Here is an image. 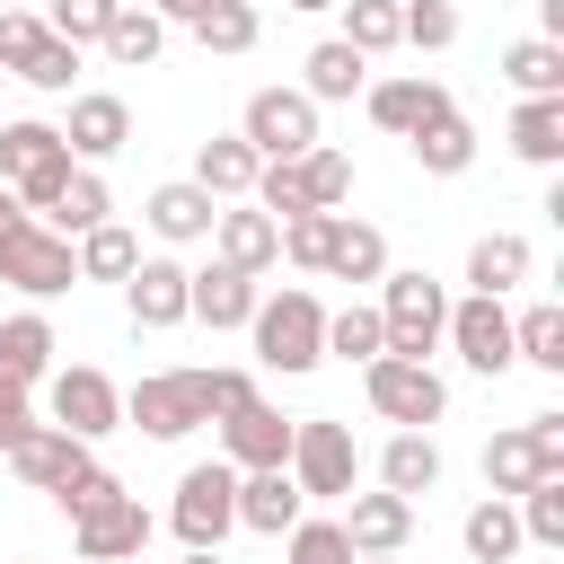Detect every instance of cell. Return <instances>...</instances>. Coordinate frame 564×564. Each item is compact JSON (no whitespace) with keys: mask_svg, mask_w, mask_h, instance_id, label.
<instances>
[{"mask_svg":"<svg viewBox=\"0 0 564 564\" xmlns=\"http://www.w3.org/2000/svg\"><path fill=\"white\" fill-rule=\"evenodd\" d=\"M123 423L150 441H185L212 423V370H150L123 388Z\"/></svg>","mask_w":564,"mask_h":564,"instance_id":"obj_3","label":"cell"},{"mask_svg":"<svg viewBox=\"0 0 564 564\" xmlns=\"http://www.w3.org/2000/svg\"><path fill=\"white\" fill-rule=\"evenodd\" d=\"M529 264H538V247H529L520 229H485V238L467 247V291H476V300H502V291L529 282Z\"/></svg>","mask_w":564,"mask_h":564,"instance_id":"obj_22","label":"cell"},{"mask_svg":"<svg viewBox=\"0 0 564 564\" xmlns=\"http://www.w3.org/2000/svg\"><path fill=\"white\" fill-rule=\"evenodd\" d=\"M238 141H247L264 167H282V159L317 150V106H308L300 88H256L247 115H238Z\"/></svg>","mask_w":564,"mask_h":564,"instance_id":"obj_9","label":"cell"},{"mask_svg":"<svg viewBox=\"0 0 564 564\" xmlns=\"http://www.w3.org/2000/svg\"><path fill=\"white\" fill-rule=\"evenodd\" d=\"M441 485V441L432 432H388V449H379V494H432Z\"/></svg>","mask_w":564,"mask_h":564,"instance_id":"obj_29","label":"cell"},{"mask_svg":"<svg viewBox=\"0 0 564 564\" xmlns=\"http://www.w3.org/2000/svg\"><path fill=\"white\" fill-rule=\"evenodd\" d=\"M212 256L229 264V273H264V264H282V220H264L256 203H220V220H212Z\"/></svg>","mask_w":564,"mask_h":564,"instance_id":"obj_16","label":"cell"},{"mask_svg":"<svg viewBox=\"0 0 564 564\" xmlns=\"http://www.w3.org/2000/svg\"><path fill=\"white\" fill-rule=\"evenodd\" d=\"M379 352H388L379 308H361V300H352V308H326V361H361V370H370Z\"/></svg>","mask_w":564,"mask_h":564,"instance_id":"obj_38","label":"cell"},{"mask_svg":"<svg viewBox=\"0 0 564 564\" xmlns=\"http://www.w3.org/2000/svg\"><path fill=\"white\" fill-rule=\"evenodd\" d=\"M397 44L449 53V44H458V0H397Z\"/></svg>","mask_w":564,"mask_h":564,"instance_id":"obj_40","label":"cell"},{"mask_svg":"<svg viewBox=\"0 0 564 564\" xmlns=\"http://www.w3.org/2000/svg\"><path fill=\"white\" fill-rule=\"evenodd\" d=\"M212 423H220V458H229L238 476L291 458V423H282V405H264V397H247V405H229V414H212Z\"/></svg>","mask_w":564,"mask_h":564,"instance_id":"obj_13","label":"cell"},{"mask_svg":"<svg viewBox=\"0 0 564 564\" xmlns=\"http://www.w3.org/2000/svg\"><path fill=\"white\" fill-rule=\"evenodd\" d=\"M441 344H449V352H458V361H467L476 379H502V370H511V308H502V300H476V291H467V300L449 308Z\"/></svg>","mask_w":564,"mask_h":564,"instance_id":"obj_11","label":"cell"},{"mask_svg":"<svg viewBox=\"0 0 564 564\" xmlns=\"http://www.w3.org/2000/svg\"><path fill=\"white\" fill-rule=\"evenodd\" d=\"M458 546H467V564H511V555H520V511H511L502 494H485V502L458 520Z\"/></svg>","mask_w":564,"mask_h":564,"instance_id":"obj_31","label":"cell"},{"mask_svg":"<svg viewBox=\"0 0 564 564\" xmlns=\"http://www.w3.org/2000/svg\"><path fill=\"white\" fill-rule=\"evenodd\" d=\"M361 88H370V62H361L344 35L308 44V62H300V97H308V106H344V97H361Z\"/></svg>","mask_w":564,"mask_h":564,"instance_id":"obj_24","label":"cell"},{"mask_svg":"<svg viewBox=\"0 0 564 564\" xmlns=\"http://www.w3.org/2000/svg\"><path fill=\"white\" fill-rule=\"evenodd\" d=\"M291 520H308V494L291 485V467H247V476H238V529L282 538Z\"/></svg>","mask_w":564,"mask_h":564,"instance_id":"obj_19","label":"cell"},{"mask_svg":"<svg viewBox=\"0 0 564 564\" xmlns=\"http://www.w3.org/2000/svg\"><path fill=\"white\" fill-rule=\"evenodd\" d=\"M538 35H546V44H564V0H538Z\"/></svg>","mask_w":564,"mask_h":564,"instance_id":"obj_52","label":"cell"},{"mask_svg":"<svg viewBox=\"0 0 564 564\" xmlns=\"http://www.w3.org/2000/svg\"><path fill=\"white\" fill-rule=\"evenodd\" d=\"M141 220L167 238V247H194V238H212V220H220V203L194 185V176H167V185H150V203H141Z\"/></svg>","mask_w":564,"mask_h":564,"instance_id":"obj_20","label":"cell"},{"mask_svg":"<svg viewBox=\"0 0 564 564\" xmlns=\"http://www.w3.org/2000/svg\"><path fill=\"white\" fill-rule=\"evenodd\" d=\"M26 432H35V405H26V388H9V379H0V458H9Z\"/></svg>","mask_w":564,"mask_h":564,"instance_id":"obj_49","label":"cell"},{"mask_svg":"<svg viewBox=\"0 0 564 564\" xmlns=\"http://www.w3.org/2000/svg\"><path fill=\"white\" fill-rule=\"evenodd\" d=\"M361 397H370V414L397 423V432H432V423L449 414L441 370H432V361H397V352H379V361L361 370Z\"/></svg>","mask_w":564,"mask_h":564,"instance_id":"obj_5","label":"cell"},{"mask_svg":"<svg viewBox=\"0 0 564 564\" xmlns=\"http://www.w3.org/2000/svg\"><path fill=\"white\" fill-rule=\"evenodd\" d=\"M256 300H264V291H256L247 273H229L220 256H212L203 273H185V317H203L212 335H220V326H247V317H256Z\"/></svg>","mask_w":564,"mask_h":564,"instance_id":"obj_21","label":"cell"},{"mask_svg":"<svg viewBox=\"0 0 564 564\" xmlns=\"http://www.w3.org/2000/svg\"><path fill=\"white\" fill-rule=\"evenodd\" d=\"M62 132V150L79 159V167H97V159H115L123 141H132V106L115 97V88H79L70 97V123H53Z\"/></svg>","mask_w":564,"mask_h":564,"instance_id":"obj_12","label":"cell"},{"mask_svg":"<svg viewBox=\"0 0 564 564\" xmlns=\"http://www.w3.org/2000/svg\"><path fill=\"white\" fill-rule=\"evenodd\" d=\"M35 35H44V18H35V9H0V79L26 62V44H35Z\"/></svg>","mask_w":564,"mask_h":564,"instance_id":"obj_48","label":"cell"},{"mask_svg":"<svg viewBox=\"0 0 564 564\" xmlns=\"http://www.w3.org/2000/svg\"><path fill=\"white\" fill-rule=\"evenodd\" d=\"M449 326V291L432 273H379V335L397 361H432Z\"/></svg>","mask_w":564,"mask_h":564,"instance_id":"obj_2","label":"cell"},{"mask_svg":"<svg viewBox=\"0 0 564 564\" xmlns=\"http://www.w3.org/2000/svg\"><path fill=\"white\" fill-rule=\"evenodd\" d=\"M405 150H414L423 176H467V167H476V123L449 106V115H432L423 132H405Z\"/></svg>","mask_w":564,"mask_h":564,"instance_id":"obj_28","label":"cell"},{"mask_svg":"<svg viewBox=\"0 0 564 564\" xmlns=\"http://www.w3.org/2000/svg\"><path fill=\"white\" fill-rule=\"evenodd\" d=\"M529 441H538L546 467H564V414H529Z\"/></svg>","mask_w":564,"mask_h":564,"instance_id":"obj_50","label":"cell"},{"mask_svg":"<svg viewBox=\"0 0 564 564\" xmlns=\"http://www.w3.org/2000/svg\"><path fill=\"white\" fill-rule=\"evenodd\" d=\"M97 220H115V203H106V176H97V167H70V185H62V203L44 212V229H53V238H88Z\"/></svg>","mask_w":564,"mask_h":564,"instance_id":"obj_34","label":"cell"},{"mask_svg":"<svg viewBox=\"0 0 564 564\" xmlns=\"http://www.w3.org/2000/svg\"><path fill=\"white\" fill-rule=\"evenodd\" d=\"M511 511H520V546H564V476H538Z\"/></svg>","mask_w":564,"mask_h":564,"instance_id":"obj_41","label":"cell"},{"mask_svg":"<svg viewBox=\"0 0 564 564\" xmlns=\"http://www.w3.org/2000/svg\"><path fill=\"white\" fill-rule=\"evenodd\" d=\"M538 476H564V467H546L538 458V441H529V423H511V432H494L485 441V494H502V502H520Z\"/></svg>","mask_w":564,"mask_h":564,"instance_id":"obj_26","label":"cell"},{"mask_svg":"<svg viewBox=\"0 0 564 564\" xmlns=\"http://www.w3.org/2000/svg\"><path fill=\"white\" fill-rule=\"evenodd\" d=\"M53 317L44 308H18V317H0V379L9 388H35V379H53Z\"/></svg>","mask_w":564,"mask_h":564,"instance_id":"obj_23","label":"cell"},{"mask_svg":"<svg viewBox=\"0 0 564 564\" xmlns=\"http://www.w3.org/2000/svg\"><path fill=\"white\" fill-rule=\"evenodd\" d=\"M70 256H79V282H123V273L141 264V238H132L123 220H97L88 238H70Z\"/></svg>","mask_w":564,"mask_h":564,"instance_id":"obj_35","label":"cell"},{"mask_svg":"<svg viewBox=\"0 0 564 564\" xmlns=\"http://www.w3.org/2000/svg\"><path fill=\"white\" fill-rule=\"evenodd\" d=\"M502 79H511L520 97H564V44H546V35L502 44Z\"/></svg>","mask_w":564,"mask_h":564,"instance_id":"obj_33","label":"cell"},{"mask_svg":"<svg viewBox=\"0 0 564 564\" xmlns=\"http://www.w3.org/2000/svg\"><path fill=\"white\" fill-rule=\"evenodd\" d=\"M9 467H18V485H35V494H70V485L97 467V449L70 441V432H53V423H35V432L9 449Z\"/></svg>","mask_w":564,"mask_h":564,"instance_id":"obj_15","label":"cell"},{"mask_svg":"<svg viewBox=\"0 0 564 564\" xmlns=\"http://www.w3.org/2000/svg\"><path fill=\"white\" fill-rule=\"evenodd\" d=\"M203 9H212V0H150V18H159V26H194Z\"/></svg>","mask_w":564,"mask_h":564,"instance_id":"obj_51","label":"cell"},{"mask_svg":"<svg viewBox=\"0 0 564 564\" xmlns=\"http://www.w3.org/2000/svg\"><path fill=\"white\" fill-rule=\"evenodd\" d=\"M335 9H344V44H352L361 62L397 53V0H335Z\"/></svg>","mask_w":564,"mask_h":564,"instance_id":"obj_43","label":"cell"},{"mask_svg":"<svg viewBox=\"0 0 564 564\" xmlns=\"http://www.w3.org/2000/svg\"><path fill=\"white\" fill-rule=\"evenodd\" d=\"M502 141H511V159H529V167H564V97H520Z\"/></svg>","mask_w":564,"mask_h":564,"instance_id":"obj_27","label":"cell"},{"mask_svg":"<svg viewBox=\"0 0 564 564\" xmlns=\"http://www.w3.org/2000/svg\"><path fill=\"white\" fill-rule=\"evenodd\" d=\"M0 282L26 291V300H62V291L79 282V256H70V238H53L44 220H18V229H0Z\"/></svg>","mask_w":564,"mask_h":564,"instance_id":"obj_8","label":"cell"},{"mask_svg":"<svg viewBox=\"0 0 564 564\" xmlns=\"http://www.w3.org/2000/svg\"><path fill=\"white\" fill-rule=\"evenodd\" d=\"M185 273H194V264H176V256H141V264L123 273V308H132L141 335L185 326Z\"/></svg>","mask_w":564,"mask_h":564,"instance_id":"obj_14","label":"cell"},{"mask_svg":"<svg viewBox=\"0 0 564 564\" xmlns=\"http://www.w3.org/2000/svg\"><path fill=\"white\" fill-rule=\"evenodd\" d=\"M256 167H264V159H256L238 132H212V141L194 150V185H203L212 203H247V194H256Z\"/></svg>","mask_w":564,"mask_h":564,"instance_id":"obj_25","label":"cell"},{"mask_svg":"<svg viewBox=\"0 0 564 564\" xmlns=\"http://www.w3.org/2000/svg\"><path fill=\"white\" fill-rule=\"evenodd\" d=\"M256 35H264V26H256L247 0H212V9L194 18V44H203V53H256Z\"/></svg>","mask_w":564,"mask_h":564,"instance_id":"obj_42","label":"cell"},{"mask_svg":"<svg viewBox=\"0 0 564 564\" xmlns=\"http://www.w3.org/2000/svg\"><path fill=\"white\" fill-rule=\"evenodd\" d=\"M361 564H405V555H361Z\"/></svg>","mask_w":564,"mask_h":564,"instance_id":"obj_55","label":"cell"},{"mask_svg":"<svg viewBox=\"0 0 564 564\" xmlns=\"http://www.w3.org/2000/svg\"><path fill=\"white\" fill-rule=\"evenodd\" d=\"M291 485L308 494V502H344L352 485H361V449H352V423H326V414H308V423H291Z\"/></svg>","mask_w":564,"mask_h":564,"instance_id":"obj_6","label":"cell"},{"mask_svg":"<svg viewBox=\"0 0 564 564\" xmlns=\"http://www.w3.org/2000/svg\"><path fill=\"white\" fill-rule=\"evenodd\" d=\"M511 361H529V370L564 379V308H555V300H538V308H520V317H511Z\"/></svg>","mask_w":564,"mask_h":564,"instance_id":"obj_32","label":"cell"},{"mask_svg":"<svg viewBox=\"0 0 564 564\" xmlns=\"http://www.w3.org/2000/svg\"><path fill=\"white\" fill-rule=\"evenodd\" d=\"M18 220H26V212H18V194L0 185V229H18Z\"/></svg>","mask_w":564,"mask_h":564,"instance_id":"obj_53","label":"cell"},{"mask_svg":"<svg viewBox=\"0 0 564 564\" xmlns=\"http://www.w3.org/2000/svg\"><path fill=\"white\" fill-rule=\"evenodd\" d=\"M0 9H44V0H0Z\"/></svg>","mask_w":564,"mask_h":564,"instance_id":"obj_56","label":"cell"},{"mask_svg":"<svg viewBox=\"0 0 564 564\" xmlns=\"http://www.w3.org/2000/svg\"><path fill=\"white\" fill-rule=\"evenodd\" d=\"M115 9H123V0H44L35 18H44V35H62V44H79V53H88V44L106 35V18H115Z\"/></svg>","mask_w":564,"mask_h":564,"instance_id":"obj_45","label":"cell"},{"mask_svg":"<svg viewBox=\"0 0 564 564\" xmlns=\"http://www.w3.org/2000/svg\"><path fill=\"white\" fill-rule=\"evenodd\" d=\"M97 44H106V62L141 70V62H159V53H167V26H159L150 9H132V0H123V9L106 18V35H97Z\"/></svg>","mask_w":564,"mask_h":564,"instance_id":"obj_36","label":"cell"},{"mask_svg":"<svg viewBox=\"0 0 564 564\" xmlns=\"http://www.w3.org/2000/svg\"><path fill=\"white\" fill-rule=\"evenodd\" d=\"M326 238H335V212H300V220H282V256H291L300 273L326 264Z\"/></svg>","mask_w":564,"mask_h":564,"instance_id":"obj_47","label":"cell"},{"mask_svg":"<svg viewBox=\"0 0 564 564\" xmlns=\"http://www.w3.org/2000/svg\"><path fill=\"white\" fill-rule=\"evenodd\" d=\"M167 529L185 538V555H220V538L238 529V467L229 458H203L176 476V502H167Z\"/></svg>","mask_w":564,"mask_h":564,"instance_id":"obj_4","label":"cell"},{"mask_svg":"<svg viewBox=\"0 0 564 564\" xmlns=\"http://www.w3.org/2000/svg\"><path fill=\"white\" fill-rule=\"evenodd\" d=\"M282 564H361V555L344 546L335 520H291V529H282Z\"/></svg>","mask_w":564,"mask_h":564,"instance_id":"obj_46","label":"cell"},{"mask_svg":"<svg viewBox=\"0 0 564 564\" xmlns=\"http://www.w3.org/2000/svg\"><path fill=\"white\" fill-rule=\"evenodd\" d=\"M247 335H256V361L282 370V379H300V370L326 361V308H317V291H300V282L273 291V300H256Z\"/></svg>","mask_w":564,"mask_h":564,"instance_id":"obj_1","label":"cell"},{"mask_svg":"<svg viewBox=\"0 0 564 564\" xmlns=\"http://www.w3.org/2000/svg\"><path fill=\"white\" fill-rule=\"evenodd\" d=\"M185 564H220V555H185Z\"/></svg>","mask_w":564,"mask_h":564,"instance_id":"obj_57","label":"cell"},{"mask_svg":"<svg viewBox=\"0 0 564 564\" xmlns=\"http://www.w3.org/2000/svg\"><path fill=\"white\" fill-rule=\"evenodd\" d=\"M44 423L97 449L106 432H123V388H115L106 370H88V361H70V370H53V379H44Z\"/></svg>","mask_w":564,"mask_h":564,"instance_id":"obj_7","label":"cell"},{"mask_svg":"<svg viewBox=\"0 0 564 564\" xmlns=\"http://www.w3.org/2000/svg\"><path fill=\"white\" fill-rule=\"evenodd\" d=\"M150 546V511H141V494H97L88 511H70V555L79 564H132Z\"/></svg>","mask_w":564,"mask_h":564,"instance_id":"obj_10","label":"cell"},{"mask_svg":"<svg viewBox=\"0 0 564 564\" xmlns=\"http://www.w3.org/2000/svg\"><path fill=\"white\" fill-rule=\"evenodd\" d=\"M9 79H26V88H44V97H62V88L79 79V44H62V35H35V44H26V62H18Z\"/></svg>","mask_w":564,"mask_h":564,"instance_id":"obj_44","label":"cell"},{"mask_svg":"<svg viewBox=\"0 0 564 564\" xmlns=\"http://www.w3.org/2000/svg\"><path fill=\"white\" fill-rule=\"evenodd\" d=\"M291 9H335V0H291Z\"/></svg>","mask_w":564,"mask_h":564,"instance_id":"obj_54","label":"cell"},{"mask_svg":"<svg viewBox=\"0 0 564 564\" xmlns=\"http://www.w3.org/2000/svg\"><path fill=\"white\" fill-rule=\"evenodd\" d=\"M291 176H300L308 212H344V203H352V159H344V150H326V141H317V150H300V159H291Z\"/></svg>","mask_w":564,"mask_h":564,"instance_id":"obj_37","label":"cell"},{"mask_svg":"<svg viewBox=\"0 0 564 564\" xmlns=\"http://www.w3.org/2000/svg\"><path fill=\"white\" fill-rule=\"evenodd\" d=\"M344 546L352 555H405V538H414V502L405 494H344Z\"/></svg>","mask_w":564,"mask_h":564,"instance_id":"obj_17","label":"cell"},{"mask_svg":"<svg viewBox=\"0 0 564 564\" xmlns=\"http://www.w3.org/2000/svg\"><path fill=\"white\" fill-rule=\"evenodd\" d=\"M44 159H62V132H53V123H35V115H18V123H0V185H18V176H35Z\"/></svg>","mask_w":564,"mask_h":564,"instance_id":"obj_39","label":"cell"},{"mask_svg":"<svg viewBox=\"0 0 564 564\" xmlns=\"http://www.w3.org/2000/svg\"><path fill=\"white\" fill-rule=\"evenodd\" d=\"M361 106H370V123H379V132H397V141H405V132H423L432 115H449V88L414 70V79H370V88H361Z\"/></svg>","mask_w":564,"mask_h":564,"instance_id":"obj_18","label":"cell"},{"mask_svg":"<svg viewBox=\"0 0 564 564\" xmlns=\"http://www.w3.org/2000/svg\"><path fill=\"white\" fill-rule=\"evenodd\" d=\"M317 273H335V282H379V273H388V238H379L370 220L335 212V238H326V264H317Z\"/></svg>","mask_w":564,"mask_h":564,"instance_id":"obj_30","label":"cell"}]
</instances>
